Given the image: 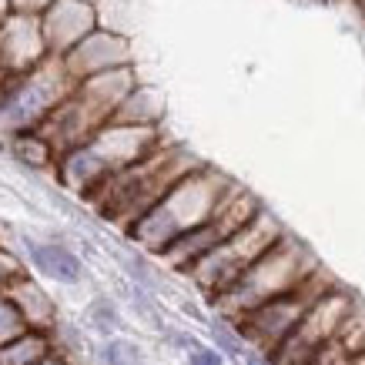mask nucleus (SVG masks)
<instances>
[{"mask_svg":"<svg viewBox=\"0 0 365 365\" xmlns=\"http://www.w3.org/2000/svg\"><path fill=\"white\" fill-rule=\"evenodd\" d=\"M225 185L228 181H222V178L211 175V171H191V175H185L144 218H138L134 238H141L155 252H165L168 245H175L181 235L195 232L198 225H205L215 211L222 208Z\"/></svg>","mask_w":365,"mask_h":365,"instance_id":"1","label":"nucleus"},{"mask_svg":"<svg viewBox=\"0 0 365 365\" xmlns=\"http://www.w3.org/2000/svg\"><path fill=\"white\" fill-rule=\"evenodd\" d=\"M309 265L312 262L305 248H299L295 242H278L225 292L222 302H238V309L245 315V312L258 309V305L285 295L292 288L305 285V278H309L305 268Z\"/></svg>","mask_w":365,"mask_h":365,"instance_id":"2","label":"nucleus"},{"mask_svg":"<svg viewBox=\"0 0 365 365\" xmlns=\"http://www.w3.org/2000/svg\"><path fill=\"white\" fill-rule=\"evenodd\" d=\"M278 242H282V228L268 218L265 211H258L242 232L232 235L225 245H218L211 255H205L191 272L198 275V282L208 288V292L225 295V292H228V288H232L235 282H238V278Z\"/></svg>","mask_w":365,"mask_h":365,"instance_id":"3","label":"nucleus"},{"mask_svg":"<svg viewBox=\"0 0 365 365\" xmlns=\"http://www.w3.org/2000/svg\"><path fill=\"white\" fill-rule=\"evenodd\" d=\"M345 319H349V302L342 295H325L322 292V299L305 312L299 329L272 352L275 365H312V359L325 345L335 342V332L345 325Z\"/></svg>","mask_w":365,"mask_h":365,"instance_id":"4","label":"nucleus"},{"mask_svg":"<svg viewBox=\"0 0 365 365\" xmlns=\"http://www.w3.org/2000/svg\"><path fill=\"white\" fill-rule=\"evenodd\" d=\"M319 299L322 295L305 292V285L292 288V292H285V295H278V299L265 302V305H258V309L245 312L242 315V335L245 339H252L255 345L268 349V352H275L278 345L299 329V322L305 319V312H309Z\"/></svg>","mask_w":365,"mask_h":365,"instance_id":"5","label":"nucleus"},{"mask_svg":"<svg viewBox=\"0 0 365 365\" xmlns=\"http://www.w3.org/2000/svg\"><path fill=\"white\" fill-rule=\"evenodd\" d=\"M27 252H31L34 265L41 268L44 275L57 278V282H78V278H81V262L71 252H67V248L31 242V245H27Z\"/></svg>","mask_w":365,"mask_h":365,"instance_id":"6","label":"nucleus"},{"mask_svg":"<svg viewBox=\"0 0 365 365\" xmlns=\"http://www.w3.org/2000/svg\"><path fill=\"white\" fill-rule=\"evenodd\" d=\"M104 359H108V365H141V352H138V345H134V342H124V339H114V342H108V349H104Z\"/></svg>","mask_w":365,"mask_h":365,"instance_id":"7","label":"nucleus"},{"mask_svg":"<svg viewBox=\"0 0 365 365\" xmlns=\"http://www.w3.org/2000/svg\"><path fill=\"white\" fill-rule=\"evenodd\" d=\"M211 332H215V339H218V345H222L225 352H232V355H238V352H242V342L235 339V332H232V329H225L222 322H215V325H211Z\"/></svg>","mask_w":365,"mask_h":365,"instance_id":"8","label":"nucleus"},{"mask_svg":"<svg viewBox=\"0 0 365 365\" xmlns=\"http://www.w3.org/2000/svg\"><path fill=\"white\" fill-rule=\"evenodd\" d=\"M188 365H222V355L215 352V349H195Z\"/></svg>","mask_w":365,"mask_h":365,"instance_id":"9","label":"nucleus"}]
</instances>
